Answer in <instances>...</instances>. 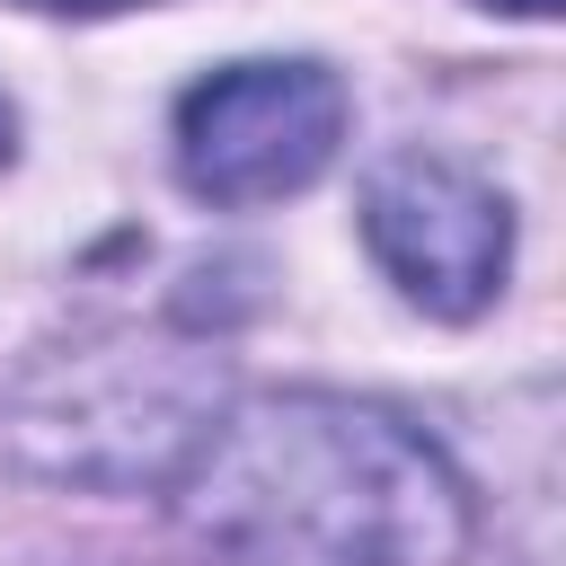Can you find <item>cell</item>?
<instances>
[{
    "label": "cell",
    "mask_w": 566,
    "mask_h": 566,
    "mask_svg": "<svg viewBox=\"0 0 566 566\" xmlns=\"http://www.w3.org/2000/svg\"><path fill=\"white\" fill-rule=\"evenodd\" d=\"M363 248L424 318H478L513 265V203L442 150H398L363 186Z\"/></svg>",
    "instance_id": "cell-4"
},
{
    "label": "cell",
    "mask_w": 566,
    "mask_h": 566,
    "mask_svg": "<svg viewBox=\"0 0 566 566\" xmlns=\"http://www.w3.org/2000/svg\"><path fill=\"white\" fill-rule=\"evenodd\" d=\"M203 424H212V389L195 380V363L168 345H142V354L124 345V354H88L35 380L9 433L53 478L133 486V478H177Z\"/></svg>",
    "instance_id": "cell-2"
},
{
    "label": "cell",
    "mask_w": 566,
    "mask_h": 566,
    "mask_svg": "<svg viewBox=\"0 0 566 566\" xmlns=\"http://www.w3.org/2000/svg\"><path fill=\"white\" fill-rule=\"evenodd\" d=\"M486 9H513V18H548L557 0H486Z\"/></svg>",
    "instance_id": "cell-7"
},
{
    "label": "cell",
    "mask_w": 566,
    "mask_h": 566,
    "mask_svg": "<svg viewBox=\"0 0 566 566\" xmlns=\"http://www.w3.org/2000/svg\"><path fill=\"white\" fill-rule=\"evenodd\" d=\"M27 9H150V0H27Z\"/></svg>",
    "instance_id": "cell-6"
},
{
    "label": "cell",
    "mask_w": 566,
    "mask_h": 566,
    "mask_svg": "<svg viewBox=\"0 0 566 566\" xmlns=\"http://www.w3.org/2000/svg\"><path fill=\"white\" fill-rule=\"evenodd\" d=\"M9 159H18V106L0 97V168H9Z\"/></svg>",
    "instance_id": "cell-5"
},
{
    "label": "cell",
    "mask_w": 566,
    "mask_h": 566,
    "mask_svg": "<svg viewBox=\"0 0 566 566\" xmlns=\"http://www.w3.org/2000/svg\"><path fill=\"white\" fill-rule=\"evenodd\" d=\"M186 539L230 566H460L469 486L389 407L265 389L212 407L168 478Z\"/></svg>",
    "instance_id": "cell-1"
},
{
    "label": "cell",
    "mask_w": 566,
    "mask_h": 566,
    "mask_svg": "<svg viewBox=\"0 0 566 566\" xmlns=\"http://www.w3.org/2000/svg\"><path fill=\"white\" fill-rule=\"evenodd\" d=\"M345 142V80L327 62H230L177 97V177L186 195L248 212L327 177Z\"/></svg>",
    "instance_id": "cell-3"
}]
</instances>
